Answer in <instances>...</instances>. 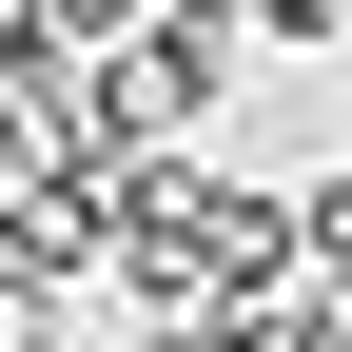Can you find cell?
<instances>
[{
    "mask_svg": "<svg viewBox=\"0 0 352 352\" xmlns=\"http://www.w3.org/2000/svg\"><path fill=\"white\" fill-rule=\"evenodd\" d=\"M294 274H314V215H294L274 176H215L176 138L157 196H138V235H118V294H138V314H235V294H294Z\"/></svg>",
    "mask_w": 352,
    "mask_h": 352,
    "instance_id": "6da1fadb",
    "label": "cell"
},
{
    "mask_svg": "<svg viewBox=\"0 0 352 352\" xmlns=\"http://www.w3.org/2000/svg\"><path fill=\"white\" fill-rule=\"evenodd\" d=\"M235 59H254V20H196V0H157V20L118 39V98H138L157 138H215V98H235Z\"/></svg>",
    "mask_w": 352,
    "mask_h": 352,
    "instance_id": "7a4b0ae2",
    "label": "cell"
},
{
    "mask_svg": "<svg viewBox=\"0 0 352 352\" xmlns=\"http://www.w3.org/2000/svg\"><path fill=\"white\" fill-rule=\"evenodd\" d=\"M59 59H78V39H59V0H0V98H39Z\"/></svg>",
    "mask_w": 352,
    "mask_h": 352,
    "instance_id": "3957f363",
    "label": "cell"
},
{
    "mask_svg": "<svg viewBox=\"0 0 352 352\" xmlns=\"http://www.w3.org/2000/svg\"><path fill=\"white\" fill-rule=\"evenodd\" d=\"M59 294H78V274H39V254H0V352H59Z\"/></svg>",
    "mask_w": 352,
    "mask_h": 352,
    "instance_id": "277c9868",
    "label": "cell"
},
{
    "mask_svg": "<svg viewBox=\"0 0 352 352\" xmlns=\"http://www.w3.org/2000/svg\"><path fill=\"white\" fill-rule=\"evenodd\" d=\"M254 39H294V59H352V0H235Z\"/></svg>",
    "mask_w": 352,
    "mask_h": 352,
    "instance_id": "5b68a950",
    "label": "cell"
},
{
    "mask_svg": "<svg viewBox=\"0 0 352 352\" xmlns=\"http://www.w3.org/2000/svg\"><path fill=\"white\" fill-rule=\"evenodd\" d=\"M138 20H157V0H59V39H78V59H118Z\"/></svg>",
    "mask_w": 352,
    "mask_h": 352,
    "instance_id": "8992f818",
    "label": "cell"
},
{
    "mask_svg": "<svg viewBox=\"0 0 352 352\" xmlns=\"http://www.w3.org/2000/svg\"><path fill=\"white\" fill-rule=\"evenodd\" d=\"M294 215H314V274H352V176H314Z\"/></svg>",
    "mask_w": 352,
    "mask_h": 352,
    "instance_id": "52a82bcc",
    "label": "cell"
},
{
    "mask_svg": "<svg viewBox=\"0 0 352 352\" xmlns=\"http://www.w3.org/2000/svg\"><path fill=\"white\" fill-rule=\"evenodd\" d=\"M196 20H235V0H196Z\"/></svg>",
    "mask_w": 352,
    "mask_h": 352,
    "instance_id": "ba28073f",
    "label": "cell"
}]
</instances>
